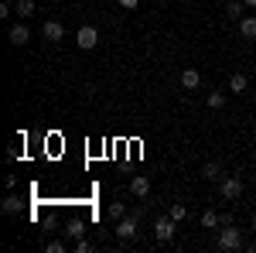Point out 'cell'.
Returning a JSON list of instances; mask_svg holds the SVG:
<instances>
[{"mask_svg": "<svg viewBox=\"0 0 256 253\" xmlns=\"http://www.w3.org/2000/svg\"><path fill=\"white\" fill-rule=\"evenodd\" d=\"M242 7H246V4L229 0V4H226V18H229V21H239V18H242Z\"/></svg>", "mask_w": 256, "mask_h": 253, "instance_id": "cell-17", "label": "cell"}, {"mask_svg": "<svg viewBox=\"0 0 256 253\" xmlns=\"http://www.w3.org/2000/svg\"><path fill=\"white\" fill-rule=\"evenodd\" d=\"M239 35H242V38H256V18H246V14H242V18H239Z\"/></svg>", "mask_w": 256, "mask_h": 253, "instance_id": "cell-13", "label": "cell"}, {"mask_svg": "<svg viewBox=\"0 0 256 253\" xmlns=\"http://www.w3.org/2000/svg\"><path fill=\"white\" fill-rule=\"evenodd\" d=\"M246 243H242V229H239L236 222L232 226H218V250H242Z\"/></svg>", "mask_w": 256, "mask_h": 253, "instance_id": "cell-1", "label": "cell"}, {"mask_svg": "<svg viewBox=\"0 0 256 253\" xmlns=\"http://www.w3.org/2000/svg\"><path fill=\"white\" fill-rule=\"evenodd\" d=\"M34 11H38V7H34V0H14V14H18L20 21H24V18H31Z\"/></svg>", "mask_w": 256, "mask_h": 253, "instance_id": "cell-11", "label": "cell"}, {"mask_svg": "<svg viewBox=\"0 0 256 253\" xmlns=\"http://www.w3.org/2000/svg\"><path fill=\"white\" fill-rule=\"evenodd\" d=\"M120 7H123V11H137L140 7V0H116Z\"/></svg>", "mask_w": 256, "mask_h": 253, "instance_id": "cell-23", "label": "cell"}, {"mask_svg": "<svg viewBox=\"0 0 256 253\" xmlns=\"http://www.w3.org/2000/svg\"><path fill=\"white\" fill-rule=\"evenodd\" d=\"M123 215H126V202H110V219H113V222H120Z\"/></svg>", "mask_w": 256, "mask_h": 253, "instance_id": "cell-18", "label": "cell"}, {"mask_svg": "<svg viewBox=\"0 0 256 253\" xmlns=\"http://www.w3.org/2000/svg\"><path fill=\"white\" fill-rule=\"evenodd\" d=\"M41 31H44V38L52 41V45L65 38V24H62V21H44V28H41Z\"/></svg>", "mask_w": 256, "mask_h": 253, "instance_id": "cell-8", "label": "cell"}, {"mask_svg": "<svg viewBox=\"0 0 256 253\" xmlns=\"http://www.w3.org/2000/svg\"><path fill=\"white\" fill-rule=\"evenodd\" d=\"M242 4H246V7H256V0H242Z\"/></svg>", "mask_w": 256, "mask_h": 253, "instance_id": "cell-24", "label": "cell"}, {"mask_svg": "<svg viewBox=\"0 0 256 253\" xmlns=\"http://www.w3.org/2000/svg\"><path fill=\"white\" fill-rule=\"evenodd\" d=\"M76 45H79V48H96L99 45V31L92 28V24H82L79 31H76Z\"/></svg>", "mask_w": 256, "mask_h": 253, "instance_id": "cell-5", "label": "cell"}, {"mask_svg": "<svg viewBox=\"0 0 256 253\" xmlns=\"http://www.w3.org/2000/svg\"><path fill=\"white\" fill-rule=\"evenodd\" d=\"M0 209H4L7 215H18V212H20V198H18L14 192H10L7 198H4V205H0Z\"/></svg>", "mask_w": 256, "mask_h": 253, "instance_id": "cell-15", "label": "cell"}, {"mask_svg": "<svg viewBox=\"0 0 256 253\" xmlns=\"http://www.w3.org/2000/svg\"><path fill=\"white\" fill-rule=\"evenodd\" d=\"M181 86H184V89H198V86H202V72L188 65V69L181 72Z\"/></svg>", "mask_w": 256, "mask_h": 253, "instance_id": "cell-10", "label": "cell"}, {"mask_svg": "<svg viewBox=\"0 0 256 253\" xmlns=\"http://www.w3.org/2000/svg\"><path fill=\"white\" fill-rule=\"evenodd\" d=\"M253 229H256V212H253Z\"/></svg>", "mask_w": 256, "mask_h": 253, "instance_id": "cell-25", "label": "cell"}, {"mask_svg": "<svg viewBox=\"0 0 256 253\" xmlns=\"http://www.w3.org/2000/svg\"><path fill=\"white\" fill-rule=\"evenodd\" d=\"M205 103H208V110H222L226 106V93H208Z\"/></svg>", "mask_w": 256, "mask_h": 253, "instance_id": "cell-21", "label": "cell"}, {"mask_svg": "<svg viewBox=\"0 0 256 253\" xmlns=\"http://www.w3.org/2000/svg\"><path fill=\"white\" fill-rule=\"evenodd\" d=\"M174 233H178V222L171 219V215H158V219H154V236H158L160 243L174 239Z\"/></svg>", "mask_w": 256, "mask_h": 253, "instance_id": "cell-3", "label": "cell"}, {"mask_svg": "<svg viewBox=\"0 0 256 253\" xmlns=\"http://www.w3.org/2000/svg\"><path fill=\"white\" fill-rule=\"evenodd\" d=\"M202 175L208 178V181H222V178H226V171H222V164H218V161H208Z\"/></svg>", "mask_w": 256, "mask_h": 253, "instance_id": "cell-14", "label": "cell"}, {"mask_svg": "<svg viewBox=\"0 0 256 253\" xmlns=\"http://www.w3.org/2000/svg\"><path fill=\"white\" fill-rule=\"evenodd\" d=\"M7 41H10L14 48H20V45H28V41H31V31H28L24 24H14V28L7 31Z\"/></svg>", "mask_w": 256, "mask_h": 253, "instance_id": "cell-7", "label": "cell"}, {"mask_svg": "<svg viewBox=\"0 0 256 253\" xmlns=\"http://www.w3.org/2000/svg\"><path fill=\"white\" fill-rule=\"evenodd\" d=\"M62 236H65L68 243L82 239V236H86V219H68V222H65V229H62Z\"/></svg>", "mask_w": 256, "mask_h": 253, "instance_id": "cell-6", "label": "cell"}, {"mask_svg": "<svg viewBox=\"0 0 256 253\" xmlns=\"http://www.w3.org/2000/svg\"><path fill=\"white\" fill-rule=\"evenodd\" d=\"M130 195H137V198H147L150 195V181L144 175H134L130 178Z\"/></svg>", "mask_w": 256, "mask_h": 253, "instance_id": "cell-9", "label": "cell"}, {"mask_svg": "<svg viewBox=\"0 0 256 253\" xmlns=\"http://www.w3.org/2000/svg\"><path fill=\"white\" fill-rule=\"evenodd\" d=\"M113 233H116L120 243H130V239L137 236V215H123V219L116 222V229H113Z\"/></svg>", "mask_w": 256, "mask_h": 253, "instance_id": "cell-4", "label": "cell"}, {"mask_svg": "<svg viewBox=\"0 0 256 253\" xmlns=\"http://www.w3.org/2000/svg\"><path fill=\"white\" fill-rule=\"evenodd\" d=\"M246 86H250V79L242 76V72H232L229 76V93H246Z\"/></svg>", "mask_w": 256, "mask_h": 253, "instance_id": "cell-12", "label": "cell"}, {"mask_svg": "<svg viewBox=\"0 0 256 253\" xmlns=\"http://www.w3.org/2000/svg\"><path fill=\"white\" fill-rule=\"evenodd\" d=\"M65 246H68V239H65V236H62V239H48V243H44V250H48V253H65Z\"/></svg>", "mask_w": 256, "mask_h": 253, "instance_id": "cell-20", "label": "cell"}, {"mask_svg": "<svg viewBox=\"0 0 256 253\" xmlns=\"http://www.w3.org/2000/svg\"><path fill=\"white\" fill-rule=\"evenodd\" d=\"M202 226H205V229H218V226H222V215L212 212V209H208V212H202Z\"/></svg>", "mask_w": 256, "mask_h": 253, "instance_id": "cell-16", "label": "cell"}, {"mask_svg": "<svg viewBox=\"0 0 256 253\" xmlns=\"http://www.w3.org/2000/svg\"><path fill=\"white\" fill-rule=\"evenodd\" d=\"M72 246H76V253H92V250H96V243H89L86 236H82V239H76Z\"/></svg>", "mask_w": 256, "mask_h": 253, "instance_id": "cell-22", "label": "cell"}, {"mask_svg": "<svg viewBox=\"0 0 256 253\" xmlns=\"http://www.w3.org/2000/svg\"><path fill=\"white\" fill-rule=\"evenodd\" d=\"M168 215H171V219H174V222H184V219H188V209H184V205H181V202H174V205H171V209H168Z\"/></svg>", "mask_w": 256, "mask_h": 253, "instance_id": "cell-19", "label": "cell"}, {"mask_svg": "<svg viewBox=\"0 0 256 253\" xmlns=\"http://www.w3.org/2000/svg\"><path fill=\"white\" fill-rule=\"evenodd\" d=\"M218 195L226 198V202H236L239 195H242V178L239 175H226L218 181Z\"/></svg>", "mask_w": 256, "mask_h": 253, "instance_id": "cell-2", "label": "cell"}]
</instances>
